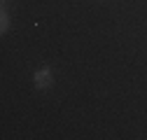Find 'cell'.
Wrapping results in <instances>:
<instances>
[{"mask_svg":"<svg viewBox=\"0 0 147 140\" xmlns=\"http://www.w3.org/2000/svg\"><path fill=\"white\" fill-rule=\"evenodd\" d=\"M51 84V73L45 68V70H40L38 75H35V86H40V89H45V86H49Z\"/></svg>","mask_w":147,"mask_h":140,"instance_id":"obj_1","label":"cell"},{"mask_svg":"<svg viewBox=\"0 0 147 140\" xmlns=\"http://www.w3.org/2000/svg\"><path fill=\"white\" fill-rule=\"evenodd\" d=\"M0 21H3V24H0V30L5 33V30H7V26H9V16L3 12V14H0Z\"/></svg>","mask_w":147,"mask_h":140,"instance_id":"obj_2","label":"cell"}]
</instances>
